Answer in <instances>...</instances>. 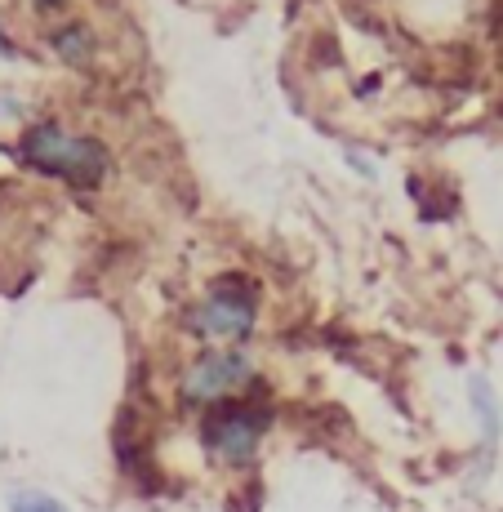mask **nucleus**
<instances>
[{"label": "nucleus", "mask_w": 503, "mask_h": 512, "mask_svg": "<svg viewBox=\"0 0 503 512\" xmlns=\"http://www.w3.org/2000/svg\"><path fill=\"white\" fill-rule=\"evenodd\" d=\"M9 512H72L63 499H54L49 490H14L9 495Z\"/></svg>", "instance_id": "7"}, {"label": "nucleus", "mask_w": 503, "mask_h": 512, "mask_svg": "<svg viewBox=\"0 0 503 512\" xmlns=\"http://www.w3.org/2000/svg\"><path fill=\"white\" fill-rule=\"evenodd\" d=\"M14 156L41 179H54L72 192H98L112 174V147L63 121H32L18 134Z\"/></svg>", "instance_id": "1"}, {"label": "nucleus", "mask_w": 503, "mask_h": 512, "mask_svg": "<svg viewBox=\"0 0 503 512\" xmlns=\"http://www.w3.org/2000/svg\"><path fill=\"white\" fill-rule=\"evenodd\" d=\"M348 165H352V170H361V174H366V179H374V165L366 161V156H357V152H348Z\"/></svg>", "instance_id": "11"}, {"label": "nucleus", "mask_w": 503, "mask_h": 512, "mask_svg": "<svg viewBox=\"0 0 503 512\" xmlns=\"http://www.w3.org/2000/svg\"><path fill=\"white\" fill-rule=\"evenodd\" d=\"M0 121H23V98H14L9 90H0Z\"/></svg>", "instance_id": "9"}, {"label": "nucleus", "mask_w": 503, "mask_h": 512, "mask_svg": "<svg viewBox=\"0 0 503 512\" xmlns=\"http://www.w3.org/2000/svg\"><path fill=\"white\" fill-rule=\"evenodd\" d=\"M263 308V281L254 272H219L196 303H187L183 330L192 334L201 348H241L259 326Z\"/></svg>", "instance_id": "3"}, {"label": "nucleus", "mask_w": 503, "mask_h": 512, "mask_svg": "<svg viewBox=\"0 0 503 512\" xmlns=\"http://www.w3.org/2000/svg\"><path fill=\"white\" fill-rule=\"evenodd\" d=\"M45 45H49V54L58 58V63H67V67H76V72H85V67H94V58H98V32L85 18H58L54 27L45 32Z\"/></svg>", "instance_id": "5"}, {"label": "nucleus", "mask_w": 503, "mask_h": 512, "mask_svg": "<svg viewBox=\"0 0 503 512\" xmlns=\"http://www.w3.org/2000/svg\"><path fill=\"white\" fill-rule=\"evenodd\" d=\"M27 5H32L36 18H49V23H58V18H67L72 0H27Z\"/></svg>", "instance_id": "8"}, {"label": "nucleus", "mask_w": 503, "mask_h": 512, "mask_svg": "<svg viewBox=\"0 0 503 512\" xmlns=\"http://www.w3.org/2000/svg\"><path fill=\"white\" fill-rule=\"evenodd\" d=\"M272 423H276V401H272V388L259 374L245 392L201 410L196 437H201L210 459H219V464H228V468H250L254 459H259L263 441H268Z\"/></svg>", "instance_id": "2"}, {"label": "nucleus", "mask_w": 503, "mask_h": 512, "mask_svg": "<svg viewBox=\"0 0 503 512\" xmlns=\"http://www.w3.org/2000/svg\"><path fill=\"white\" fill-rule=\"evenodd\" d=\"M468 406H472V415H477V428H481V459H490L499 450L503 415H499L495 383H490L486 374H468Z\"/></svg>", "instance_id": "6"}, {"label": "nucleus", "mask_w": 503, "mask_h": 512, "mask_svg": "<svg viewBox=\"0 0 503 512\" xmlns=\"http://www.w3.org/2000/svg\"><path fill=\"white\" fill-rule=\"evenodd\" d=\"M0 58H5V63H14V58H23V49L14 45V36H9L5 18H0Z\"/></svg>", "instance_id": "10"}, {"label": "nucleus", "mask_w": 503, "mask_h": 512, "mask_svg": "<svg viewBox=\"0 0 503 512\" xmlns=\"http://www.w3.org/2000/svg\"><path fill=\"white\" fill-rule=\"evenodd\" d=\"M254 379H259V361H254L250 352L201 348L179 370V379H174V401H179V410L201 415V410H210V406H219V401L236 397V392H245Z\"/></svg>", "instance_id": "4"}]
</instances>
